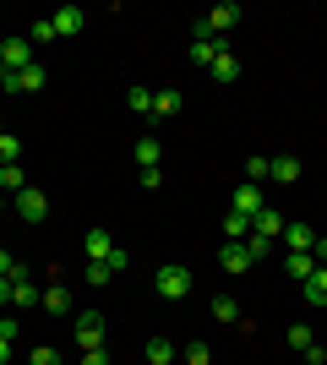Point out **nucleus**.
I'll return each instance as SVG.
<instances>
[{
	"label": "nucleus",
	"mask_w": 327,
	"mask_h": 365,
	"mask_svg": "<svg viewBox=\"0 0 327 365\" xmlns=\"http://www.w3.org/2000/svg\"><path fill=\"white\" fill-rule=\"evenodd\" d=\"M153 289L164 294V300H186V294H191V273L180 267V262H170V267H158Z\"/></svg>",
	"instance_id": "f257e3e1"
},
{
	"label": "nucleus",
	"mask_w": 327,
	"mask_h": 365,
	"mask_svg": "<svg viewBox=\"0 0 327 365\" xmlns=\"http://www.w3.org/2000/svg\"><path fill=\"white\" fill-rule=\"evenodd\" d=\"M33 66V38H6V44H0V71H28Z\"/></svg>",
	"instance_id": "f03ea898"
},
{
	"label": "nucleus",
	"mask_w": 327,
	"mask_h": 365,
	"mask_svg": "<svg viewBox=\"0 0 327 365\" xmlns=\"http://www.w3.org/2000/svg\"><path fill=\"white\" fill-rule=\"evenodd\" d=\"M16 213L28 218V224H44L49 218V197L38 191V185H22V191H16Z\"/></svg>",
	"instance_id": "7ed1b4c3"
},
{
	"label": "nucleus",
	"mask_w": 327,
	"mask_h": 365,
	"mask_svg": "<svg viewBox=\"0 0 327 365\" xmlns=\"http://www.w3.org/2000/svg\"><path fill=\"white\" fill-rule=\"evenodd\" d=\"M77 344H82V354L104 349V317H98V311H82L77 317Z\"/></svg>",
	"instance_id": "20e7f679"
},
{
	"label": "nucleus",
	"mask_w": 327,
	"mask_h": 365,
	"mask_svg": "<svg viewBox=\"0 0 327 365\" xmlns=\"http://www.w3.org/2000/svg\"><path fill=\"white\" fill-rule=\"evenodd\" d=\"M218 267H224V273H251L246 240H224V245H218Z\"/></svg>",
	"instance_id": "39448f33"
},
{
	"label": "nucleus",
	"mask_w": 327,
	"mask_h": 365,
	"mask_svg": "<svg viewBox=\"0 0 327 365\" xmlns=\"http://www.w3.org/2000/svg\"><path fill=\"white\" fill-rule=\"evenodd\" d=\"M33 300H38V294H33V273L16 262V267H11V305H16V311H28Z\"/></svg>",
	"instance_id": "423d86ee"
},
{
	"label": "nucleus",
	"mask_w": 327,
	"mask_h": 365,
	"mask_svg": "<svg viewBox=\"0 0 327 365\" xmlns=\"http://www.w3.org/2000/svg\"><path fill=\"white\" fill-rule=\"evenodd\" d=\"M262 207H267V202H262V185H240V191H234V207H229V213H240V218H256V213H262Z\"/></svg>",
	"instance_id": "0eeeda50"
},
{
	"label": "nucleus",
	"mask_w": 327,
	"mask_h": 365,
	"mask_svg": "<svg viewBox=\"0 0 327 365\" xmlns=\"http://www.w3.org/2000/svg\"><path fill=\"white\" fill-rule=\"evenodd\" d=\"M279 240L289 245V251H311V245H316V229H311V224H300V218H295V224L284 218V235H279Z\"/></svg>",
	"instance_id": "6e6552de"
},
{
	"label": "nucleus",
	"mask_w": 327,
	"mask_h": 365,
	"mask_svg": "<svg viewBox=\"0 0 327 365\" xmlns=\"http://www.w3.org/2000/svg\"><path fill=\"white\" fill-rule=\"evenodd\" d=\"M38 305H44L49 317H71V294H66V284H49V289L38 294Z\"/></svg>",
	"instance_id": "1a4fd4ad"
},
{
	"label": "nucleus",
	"mask_w": 327,
	"mask_h": 365,
	"mask_svg": "<svg viewBox=\"0 0 327 365\" xmlns=\"http://www.w3.org/2000/svg\"><path fill=\"white\" fill-rule=\"evenodd\" d=\"M49 22H55V38H71V33H82V6H61Z\"/></svg>",
	"instance_id": "9d476101"
},
{
	"label": "nucleus",
	"mask_w": 327,
	"mask_h": 365,
	"mask_svg": "<svg viewBox=\"0 0 327 365\" xmlns=\"http://www.w3.org/2000/svg\"><path fill=\"white\" fill-rule=\"evenodd\" d=\"M207 76H213V82H224V88H229L234 76H240V61H234L229 49H218V55H213V66H207Z\"/></svg>",
	"instance_id": "9b49d317"
},
{
	"label": "nucleus",
	"mask_w": 327,
	"mask_h": 365,
	"mask_svg": "<svg viewBox=\"0 0 327 365\" xmlns=\"http://www.w3.org/2000/svg\"><path fill=\"white\" fill-rule=\"evenodd\" d=\"M251 235H267V240H279V235H284V213H273V207H262V213L251 218Z\"/></svg>",
	"instance_id": "f8f14e48"
},
{
	"label": "nucleus",
	"mask_w": 327,
	"mask_h": 365,
	"mask_svg": "<svg viewBox=\"0 0 327 365\" xmlns=\"http://www.w3.org/2000/svg\"><path fill=\"white\" fill-rule=\"evenodd\" d=\"M267 180H279V185H295V180H300V158H289V153H284V158H273Z\"/></svg>",
	"instance_id": "ddd939ff"
},
{
	"label": "nucleus",
	"mask_w": 327,
	"mask_h": 365,
	"mask_svg": "<svg viewBox=\"0 0 327 365\" xmlns=\"http://www.w3.org/2000/svg\"><path fill=\"white\" fill-rule=\"evenodd\" d=\"M284 273H289V278H300V284H306V278L316 273V257H311V251H289V262H284Z\"/></svg>",
	"instance_id": "4468645a"
},
{
	"label": "nucleus",
	"mask_w": 327,
	"mask_h": 365,
	"mask_svg": "<svg viewBox=\"0 0 327 365\" xmlns=\"http://www.w3.org/2000/svg\"><path fill=\"white\" fill-rule=\"evenodd\" d=\"M44 82H49V71L38 61H33L28 71H16V93H44Z\"/></svg>",
	"instance_id": "2eb2a0df"
},
{
	"label": "nucleus",
	"mask_w": 327,
	"mask_h": 365,
	"mask_svg": "<svg viewBox=\"0 0 327 365\" xmlns=\"http://www.w3.org/2000/svg\"><path fill=\"white\" fill-rule=\"evenodd\" d=\"M306 305H316V311L327 305V267H316V273L306 278Z\"/></svg>",
	"instance_id": "dca6fc26"
},
{
	"label": "nucleus",
	"mask_w": 327,
	"mask_h": 365,
	"mask_svg": "<svg viewBox=\"0 0 327 365\" xmlns=\"http://www.w3.org/2000/svg\"><path fill=\"white\" fill-rule=\"evenodd\" d=\"M180 104H186V98H180L175 88H158V93H153V115H164V120H170V115H180Z\"/></svg>",
	"instance_id": "f3484780"
},
{
	"label": "nucleus",
	"mask_w": 327,
	"mask_h": 365,
	"mask_svg": "<svg viewBox=\"0 0 327 365\" xmlns=\"http://www.w3.org/2000/svg\"><path fill=\"white\" fill-rule=\"evenodd\" d=\"M207 22H213V33L234 28V22H240V6H234V0H224V6H213V11H207Z\"/></svg>",
	"instance_id": "a211bd4d"
},
{
	"label": "nucleus",
	"mask_w": 327,
	"mask_h": 365,
	"mask_svg": "<svg viewBox=\"0 0 327 365\" xmlns=\"http://www.w3.org/2000/svg\"><path fill=\"white\" fill-rule=\"evenodd\" d=\"M131 153H137V164H142V169H158V153H164V142H158V137H142Z\"/></svg>",
	"instance_id": "6ab92c4d"
},
{
	"label": "nucleus",
	"mask_w": 327,
	"mask_h": 365,
	"mask_svg": "<svg viewBox=\"0 0 327 365\" xmlns=\"http://www.w3.org/2000/svg\"><path fill=\"white\" fill-rule=\"evenodd\" d=\"M22 185H33L22 175V164H0V191H22Z\"/></svg>",
	"instance_id": "aec40b11"
},
{
	"label": "nucleus",
	"mask_w": 327,
	"mask_h": 365,
	"mask_svg": "<svg viewBox=\"0 0 327 365\" xmlns=\"http://www.w3.org/2000/svg\"><path fill=\"white\" fill-rule=\"evenodd\" d=\"M147 360L153 365H175V344L170 338H147Z\"/></svg>",
	"instance_id": "412c9836"
},
{
	"label": "nucleus",
	"mask_w": 327,
	"mask_h": 365,
	"mask_svg": "<svg viewBox=\"0 0 327 365\" xmlns=\"http://www.w3.org/2000/svg\"><path fill=\"white\" fill-rule=\"evenodd\" d=\"M109 251H115V240H109L104 229H93V235H88V257H93V262H104Z\"/></svg>",
	"instance_id": "4be33fe9"
},
{
	"label": "nucleus",
	"mask_w": 327,
	"mask_h": 365,
	"mask_svg": "<svg viewBox=\"0 0 327 365\" xmlns=\"http://www.w3.org/2000/svg\"><path fill=\"white\" fill-rule=\"evenodd\" d=\"M311 344H316V338H311V327H306V322H295V327H289V349H295V354H306Z\"/></svg>",
	"instance_id": "5701e85b"
},
{
	"label": "nucleus",
	"mask_w": 327,
	"mask_h": 365,
	"mask_svg": "<svg viewBox=\"0 0 327 365\" xmlns=\"http://www.w3.org/2000/svg\"><path fill=\"white\" fill-rule=\"evenodd\" d=\"M267 169H273V158L251 153V158H246V180H251V185H256V180H267Z\"/></svg>",
	"instance_id": "b1692460"
},
{
	"label": "nucleus",
	"mask_w": 327,
	"mask_h": 365,
	"mask_svg": "<svg viewBox=\"0 0 327 365\" xmlns=\"http://www.w3.org/2000/svg\"><path fill=\"white\" fill-rule=\"evenodd\" d=\"M218 49H224V44H218V38H207V44H191V61H197V66H202V71H207Z\"/></svg>",
	"instance_id": "393cba45"
},
{
	"label": "nucleus",
	"mask_w": 327,
	"mask_h": 365,
	"mask_svg": "<svg viewBox=\"0 0 327 365\" xmlns=\"http://www.w3.org/2000/svg\"><path fill=\"white\" fill-rule=\"evenodd\" d=\"M125 104L137 109V115H153V93H147V88H131V93H125Z\"/></svg>",
	"instance_id": "a878e982"
},
{
	"label": "nucleus",
	"mask_w": 327,
	"mask_h": 365,
	"mask_svg": "<svg viewBox=\"0 0 327 365\" xmlns=\"http://www.w3.org/2000/svg\"><path fill=\"white\" fill-rule=\"evenodd\" d=\"M224 235H229V240H246V235H251V218L229 213V218H224Z\"/></svg>",
	"instance_id": "bb28decb"
},
{
	"label": "nucleus",
	"mask_w": 327,
	"mask_h": 365,
	"mask_svg": "<svg viewBox=\"0 0 327 365\" xmlns=\"http://www.w3.org/2000/svg\"><path fill=\"white\" fill-rule=\"evenodd\" d=\"M213 317L218 322H240V305H234L229 294H218V300H213Z\"/></svg>",
	"instance_id": "cd10ccee"
},
{
	"label": "nucleus",
	"mask_w": 327,
	"mask_h": 365,
	"mask_svg": "<svg viewBox=\"0 0 327 365\" xmlns=\"http://www.w3.org/2000/svg\"><path fill=\"white\" fill-rule=\"evenodd\" d=\"M246 251H251V262H262L267 251H273V240H267V235H246Z\"/></svg>",
	"instance_id": "c85d7f7f"
},
{
	"label": "nucleus",
	"mask_w": 327,
	"mask_h": 365,
	"mask_svg": "<svg viewBox=\"0 0 327 365\" xmlns=\"http://www.w3.org/2000/svg\"><path fill=\"white\" fill-rule=\"evenodd\" d=\"M207 38H218L213 22H207V16H197V22H191V44H207Z\"/></svg>",
	"instance_id": "c756f323"
},
{
	"label": "nucleus",
	"mask_w": 327,
	"mask_h": 365,
	"mask_svg": "<svg viewBox=\"0 0 327 365\" xmlns=\"http://www.w3.org/2000/svg\"><path fill=\"white\" fill-rule=\"evenodd\" d=\"M16 158H22V142H16V137H0V164H16Z\"/></svg>",
	"instance_id": "7c9ffc66"
},
{
	"label": "nucleus",
	"mask_w": 327,
	"mask_h": 365,
	"mask_svg": "<svg viewBox=\"0 0 327 365\" xmlns=\"http://www.w3.org/2000/svg\"><path fill=\"white\" fill-rule=\"evenodd\" d=\"M33 44H55V22H49V16H44V22H33Z\"/></svg>",
	"instance_id": "2f4dec72"
},
{
	"label": "nucleus",
	"mask_w": 327,
	"mask_h": 365,
	"mask_svg": "<svg viewBox=\"0 0 327 365\" xmlns=\"http://www.w3.org/2000/svg\"><path fill=\"white\" fill-rule=\"evenodd\" d=\"M104 267H109V273H125V267H131V257H125L120 245H115V251H109V257H104Z\"/></svg>",
	"instance_id": "473e14b6"
},
{
	"label": "nucleus",
	"mask_w": 327,
	"mask_h": 365,
	"mask_svg": "<svg viewBox=\"0 0 327 365\" xmlns=\"http://www.w3.org/2000/svg\"><path fill=\"white\" fill-rule=\"evenodd\" d=\"M82 278H88V284H109V278H115V273H109L104 262H88V273H82Z\"/></svg>",
	"instance_id": "72a5a7b5"
},
{
	"label": "nucleus",
	"mask_w": 327,
	"mask_h": 365,
	"mask_svg": "<svg viewBox=\"0 0 327 365\" xmlns=\"http://www.w3.org/2000/svg\"><path fill=\"white\" fill-rule=\"evenodd\" d=\"M28 365H61V354L49 349V344H38V349H33V360Z\"/></svg>",
	"instance_id": "f704fd0d"
},
{
	"label": "nucleus",
	"mask_w": 327,
	"mask_h": 365,
	"mask_svg": "<svg viewBox=\"0 0 327 365\" xmlns=\"http://www.w3.org/2000/svg\"><path fill=\"white\" fill-rule=\"evenodd\" d=\"M186 365H213V354H207V344H191V349H186Z\"/></svg>",
	"instance_id": "c9c22d12"
},
{
	"label": "nucleus",
	"mask_w": 327,
	"mask_h": 365,
	"mask_svg": "<svg viewBox=\"0 0 327 365\" xmlns=\"http://www.w3.org/2000/svg\"><path fill=\"white\" fill-rule=\"evenodd\" d=\"M311 257H316V267H327V235H322V240L311 245Z\"/></svg>",
	"instance_id": "e433bc0d"
},
{
	"label": "nucleus",
	"mask_w": 327,
	"mask_h": 365,
	"mask_svg": "<svg viewBox=\"0 0 327 365\" xmlns=\"http://www.w3.org/2000/svg\"><path fill=\"white\" fill-rule=\"evenodd\" d=\"M82 365H109V354L104 349H88V354H82Z\"/></svg>",
	"instance_id": "4c0bfd02"
},
{
	"label": "nucleus",
	"mask_w": 327,
	"mask_h": 365,
	"mask_svg": "<svg viewBox=\"0 0 327 365\" xmlns=\"http://www.w3.org/2000/svg\"><path fill=\"white\" fill-rule=\"evenodd\" d=\"M11 267H16V262H11V251H0V278H11Z\"/></svg>",
	"instance_id": "58836bf2"
},
{
	"label": "nucleus",
	"mask_w": 327,
	"mask_h": 365,
	"mask_svg": "<svg viewBox=\"0 0 327 365\" xmlns=\"http://www.w3.org/2000/svg\"><path fill=\"white\" fill-rule=\"evenodd\" d=\"M0 305H11V278H0Z\"/></svg>",
	"instance_id": "ea45409f"
},
{
	"label": "nucleus",
	"mask_w": 327,
	"mask_h": 365,
	"mask_svg": "<svg viewBox=\"0 0 327 365\" xmlns=\"http://www.w3.org/2000/svg\"><path fill=\"white\" fill-rule=\"evenodd\" d=\"M11 360V338H0V365Z\"/></svg>",
	"instance_id": "a19ab883"
},
{
	"label": "nucleus",
	"mask_w": 327,
	"mask_h": 365,
	"mask_svg": "<svg viewBox=\"0 0 327 365\" xmlns=\"http://www.w3.org/2000/svg\"><path fill=\"white\" fill-rule=\"evenodd\" d=\"M0 213H6V191H0Z\"/></svg>",
	"instance_id": "79ce46f5"
}]
</instances>
